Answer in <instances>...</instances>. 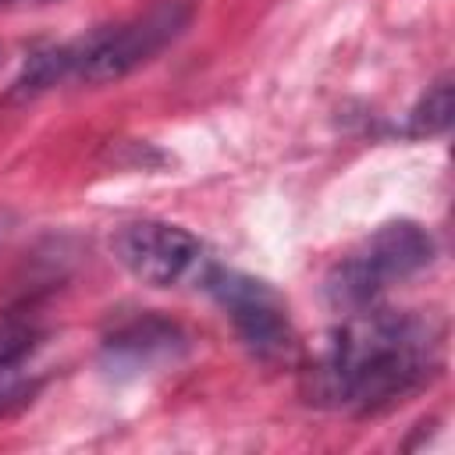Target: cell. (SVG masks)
<instances>
[{
    "label": "cell",
    "mask_w": 455,
    "mask_h": 455,
    "mask_svg": "<svg viewBox=\"0 0 455 455\" xmlns=\"http://www.w3.org/2000/svg\"><path fill=\"white\" fill-rule=\"evenodd\" d=\"M441 331L430 316L395 313L380 302L348 313L302 370V395L323 409L377 412L419 384L437 366Z\"/></svg>",
    "instance_id": "6da1fadb"
},
{
    "label": "cell",
    "mask_w": 455,
    "mask_h": 455,
    "mask_svg": "<svg viewBox=\"0 0 455 455\" xmlns=\"http://www.w3.org/2000/svg\"><path fill=\"white\" fill-rule=\"evenodd\" d=\"M434 259V238L423 224L416 220H391L380 224L359 249H352L341 263L331 267L323 281V295L331 309L341 316L370 309L380 302V295L430 267Z\"/></svg>",
    "instance_id": "7a4b0ae2"
},
{
    "label": "cell",
    "mask_w": 455,
    "mask_h": 455,
    "mask_svg": "<svg viewBox=\"0 0 455 455\" xmlns=\"http://www.w3.org/2000/svg\"><path fill=\"white\" fill-rule=\"evenodd\" d=\"M192 21L188 0H160L146 14L121 21V25H100L85 36L68 39L75 78L89 85L121 82L146 60H153L167 43H174Z\"/></svg>",
    "instance_id": "3957f363"
},
{
    "label": "cell",
    "mask_w": 455,
    "mask_h": 455,
    "mask_svg": "<svg viewBox=\"0 0 455 455\" xmlns=\"http://www.w3.org/2000/svg\"><path fill=\"white\" fill-rule=\"evenodd\" d=\"M203 291L224 309V316L231 320L238 341L249 348L252 359L267 366L291 363V355L299 352V338L288 316V302L274 284L213 263L203 281Z\"/></svg>",
    "instance_id": "277c9868"
},
{
    "label": "cell",
    "mask_w": 455,
    "mask_h": 455,
    "mask_svg": "<svg viewBox=\"0 0 455 455\" xmlns=\"http://www.w3.org/2000/svg\"><path fill=\"white\" fill-rule=\"evenodd\" d=\"M117 263L149 288H203L210 267L217 263L210 249L185 228L167 220H132L110 238Z\"/></svg>",
    "instance_id": "5b68a950"
},
{
    "label": "cell",
    "mask_w": 455,
    "mask_h": 455,
    "mask_svg": "<svg viewBox=\"0 0 455 455\" xmlns=\"http://www.w3.org/2000/svg\"><path fill=\"white\" fill-rule=\"evenodd\" d=\"M185 348H188V338L174 320L160 313H135L128 320H117L103 334L100 363L114 377H139L167 363H178Z\"/></svg>",
    "instance_id": "8992f818"
},
{
    "label": "cell",
    "mask_w": 455,
    "mask_h": 455,
    "mask_svg": "<svg viewBox=\"0 0 455 455\" xmlns=\"http://www.w3.org/2000/svg\"><path fill=\"white\" fill-rule=\"evenodd\" d=\"M451 110H455V103H451V78L441 75V78L419 96V103L409 110L405 135H409V139H434V135L448 132Z\"/></svg>",
    "instance_id": "52a82bcc"
},
{
    "label": "cell",
    "mask_w": 455,
    "mask_h": 455,
    "mask_svg": "<svg viewBox=\"0 0 455 455\" xmlns=\"http://www.w3.org/2000/svg\"><path fill=\"white\" fill-rule=\"evenodd\" d=\"M39 384L43 380L25 363H4L0 366V416H7L14 409H21L25 402H32Z\"/></svg>",
    "instance_id": "ba28073f"
},
{
    "label": "cell",
    "mask_w": 455,
    "mask_h": 455,
    "mask_svg": "<svg viewBox=\"0 0 455 455\" xmlns=\"http://www.w3.org/2000/svg\"><path fill=\"white\" fill-rule=\"evenodd\" d=\"M36 338H39V331L28 320L4 316L0 320V366L4 363H25L36 348Z\"/></svg>",
    "instance_id": "9c48e42d"
},
{
    "label": "cell",
    "mask_w": 455,
    "mask_h": 455,
    "mask_svg": "<svg viewBox=\"0 0 455 455\" xmlns=\"http://www.w3.org/2000/svg\"><path fill=\"white\" fill-rule=\"evenodd\" d=\"M25 4H50V0H25Z\"/></svg>",
    "instance_id": "30bf717a"
},
{
    "label": "cell",
    "mask_w": 455,
    "mask_h": 455,
    "mask_svg": "<svg viewBox=\"0 0 455 455\" xmlns=\"http://www.w3.org/2000/svg\"><path fill=\"white\" fill-rule=\"evenodd\" d=\"M0 4H4V0H0Z\"/></svg>",
    "instance_id": "8fae6325"
}]
</instances>
